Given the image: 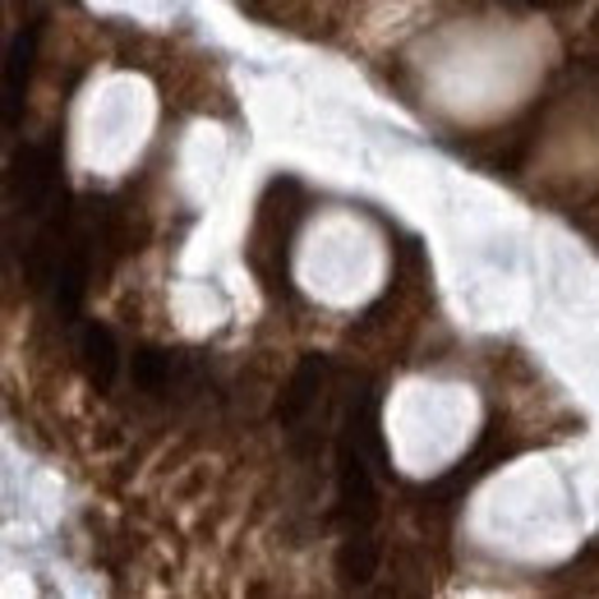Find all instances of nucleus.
<instances>
[{
  "label": "nucleus",
  "instance_id": "f257e3e1",
  "mask_svg": "<svg viewBox=\"0 0 599 599\" xmlns=\"http://www.w3.org/2000/svg\"><path fill=\"white\" fill-rule=\"evenodd\" d=\"M336 516H342L346 531H370L378 521L374 471L364 461V448L346 429H342V442H336Z\"/></svg>",
  "mask_w": 599,
  "mask_h": 599
},
{
  "label": "nucleus",
  "instance_id": "f03ea898",
  "mask_svg": "<svg viewBox=\"0 0 599 599\" xmlns=\"http://www.w3.org/2000/svg\"><path fill=\"white\" fill-rule=\"evenodd\" d=\"M56 171H61V148L56 143L23 148L14 158L10 190H14V203L23 207V213H42L46 207V199L56 194Z\"/></svg>",
  "mask_w": 599,
  "mask_h": 599
},
{
  "label": "nucleus",
  "instance_id": "7ed1b4c3",
  "mask_svg": "<svg viewBox=\"0 0 599 599\" xmlns=\"http://www.w3.org/2000/svg\"><path fill=\"white\" fill-rule=\"evenodd\" d=\"M38 42H42V19L23 23L19 38L10 42V56H6V125L14 129L23 120V97H29V74L38 61Z\"/></svg>",
  "mask_w": 599,
  "mask_h": 599
},
{
  "label": "nucleus",
  "instance_id": "20e7f679",
  "mask_svg": "<svg viewBox=\"0 0 599 599\" xmlns=\"http://www.w3.org/2000/svg\"><path fill=\"white\" fill-rule=\"evenodd\" d=\"M323 378H328V360H323V355H300L296 374H291V387H286V402H281V410H277L286 429H296V425L304 420V410L319 402Z\"/></svg>",
  "mask_w": 599,
  "mask_h": 599
},
{
  "label": "nucleus",
  "instance_id": "39448f33",
  "mask_svg": "<svg viewBox=\"0 0 599 599\" xmlns=\"http://www.w3.org/2000/svg\"><path fill=\"white\" fill-rule=\"evenodd\" d=\"M378 558H383L378 539L370 531H351L342 539V549H336V577H342V586H355V590L370 586L378 577Z\"/></svg>",
  "mask_w": 599,
  "mask_h": 599
},
{
  "label": "nucleus",
  "instance_id": "423d86ee",
  "mask_svg": "<svg viewBox=\"0 0 599 599\" xmlns=\"http://www.w3.org/2000/svg\"><path fill=\"white\" fill-rule=\"evenodd\" d=\"M503 457H512V442H503V438H499V429H489V434L480 438V448H475L471 457H466L452 475H442V480H438V493H461V489H471L480 475H489V471H493V466H503Z\"/></svg>",
  "mask_w": 599,
  "mask_h": 599
},
{
  "label": "nucleus",
  "instance_id": "0eeeda50",
  "mask_svg": "<svg viewBox=\"0 0 599 599\" xmlns=\"http://www.w3.org/2000/svg\"><path fill=\"white\" fill-rule=\"evenodd\" d=\"M84 370H88V378H93L97 393H107V387L116 383L120 346H116L111 328H101V323H88V328H84Z\"/></svg>",
  "mask_w": 599,
  "mask_h": 599
},
{
  "label": "nucleus",
  "instance_id": "6e6552de",
  "mask_svg": "<svg viewBox=\"0 0 599 599\" xmlns=\"http://www.w3.org/2000/svg\"><path fill=\"white\" fill-rule=\"evenodd\" d=\"M84 296H88V245H74L56 268V309L65 319H74Z\"/></svg>",
  "mask_w": 599,
  "mask_h": 599
},
{
  "label": "nucleus",
  "instance_id": "1a4fd4ad",
  "mask_svg": "<svg viewBox=\"0 0 599 599\" xmlns=\"http://www.w3.org/2000/svg\"><path fill=\"white\" fill-rule=\"evenodd\" d=\"M129 374H135V387L148 397H162L171 387V355L158 351V346H143L135 351V364H129Z\"/></svg>",
  "mask_w": 599,
  "mask_h": 599
},
{
  "label": "nucleus",
  "instance_id": "9d476101",
  "mask_svg": "<svg viewBox=\"0 0 599 599\" xmlns=\"http://www.w3.org/2000/svg\"><path fill=\"white\" fill-rule=\"evenodd\" d=\"M507 6H526V10H571L577 0H507Z\"/></svg>",
  "mask_w": 599,
  "mask_h": 599
},
{
  "label": "nucleus",
  "instance_id": "9b49d317",
  "mask_svg": "<svg viewBox=\"0 0 599 599\" xmlns=\"http://www.w3.org/2000/svg\"><path fill=\"white\" fill-rule=\"evenodd\" d=\"M586 29H590V33H595V38H599V6H595V10H590V23H586Z\"/></svg>",
  "mask_w": 599,
  "mask_h": 599
}]
</instances>
